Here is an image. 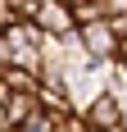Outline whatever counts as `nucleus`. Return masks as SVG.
Listing matches in <instances>:
<instances>
[{
  "instance_id": "1",
  "label": "nucleus",
  "mask_w": 127,
  "mask_h": 132,
  "mask_svg": "<svg viewBox=\"0 0 127 132\" xmlns=\"http://www.w3.org/2000/svg\"><path fill=\"white\" fill-rule=\"evenodd\" d=\"M5 37H9L14 46V64L32 68V73H41V55H46V32L37 27V18H18V23L5 27Z\"/></svg>"
},
{
  "instance_id": "2",
  "label": "nucleus",
  "mask_w": 127,
  "mask_h": 132,
  "mask_svg": "<svg viewBox=\"0 0 127 132\" xmlns=\"http://www.w3.org/2000/svg\"><path fill=\"white\" fill-rule=\"evenodd\" d=\"M118 41H123V37L114 32L109 18H91V23L77 27V46L86 50L91 64H114V59H118Z\"/></svg>"
},
{
  "instance_id": "3",
  "label": "nucleus",
  "mask_w": 127,
  "mask_h": 132,
  "mask_svg": "<svg viewBox=\"0 0 127 132\" xmlns=\"http://www.w3.org/2000/svg\"><path fill=\"white\" fill-rule=\"evenodd\" d=\"M82 114H86V123H91V128H104V132H114V128H123V114H127V105L118 100V91L100 87V91H95V96L86 100V105H82Z\"/></svg>"
},
{
  "instance_id": "4",
  "label": "nucleus",
  "mask_w": 127,
  "mask_h": 132,
  "mask_svg": "<svg viewBox=\"0 0 127 132\" xmlns=\"http://www.w3.org/2000/svg\"><path fill=\"white\" fill-rule=\"evenodd\" d=\"M32 18H37V27L46 32V37H55V41H63V37H77L73 5H63V0H41Z\"/></svg>"
},
{
  "instance_id": "5",
  "label": "nucleus",
  "mask_w": 127,
  "mask_h": 132,
  "mask_svg": "<svg viewBox=\"0 0 127 132\" xmlns=\"http://www.w3.org/2000/svg\"><path fill=\"white\" fill-rule=\"evenodd\" d=\"M37 105L46 109V114H55V119H59V114H68V109H73L68 82H63V78H41V82H37Z\"/></svg>"
},
{
  "instance_id": "6",
  "label": "nucleus",
  "mask_w": 127,
  "mask_h": 132,
  "mask_svg": "<svg viewBox=\"0 0 127 132\" xmlns=\"http://www.w3.org/2000/svg\"><path fill=\"white\" fill-rule=\"evenodd\" d=\"M37 91H9L5 96V114H9V128H18V123H27V114H37Z\"/></svg>"
},
{
  "instance_id": "7",
  "label": "nucleus",
  "mask_w": 127,
  "mask_h": 132,
  "mask_svg": "<svg viewBox=\"0 0 127 132\" xmlns=\"http://www.w3.org/2000/svg\"><path fill=\"white\" fill-rule=\"evenodd\" d=\"M91 123H86V114L82 109H68V114H59L55 119V132H86Z\"/></svg>"
},
{
  "instance_id": "8",
  "label": "nucleus",
  "mask_w": 127,
  "mask_h": 132,
  "mask_svg": "<svg viewBox=\"0 0 127 132\" xmlns=\"http://www.w3.org/2000/svg\"><path fill=\"white\" fill-rule=\"evenodd\" d=\"M18 132H55V114L37 109V114H27V123H18Z\"/></svg>"
},
{
  "instance_id": "9",
  "label": "nucleus",
  "mask_w": 127,
  "mask_h": 132,
  "mask_svg": "<svg viewBox=\"0 0 127 132\" xmlns=\"http://www.w3.org/2000/svg\"><path fill=\"white\" fill-rule=\"evenodd\" d=\"M68 5H73L77 27H82V23H91V18H100V5H95V0H68Z\"/></svg>"
},
{
  "instance_id": "10",
  "label": "nucleus",
  "mask_w": 127,
  "mask_h": 132,
  "mask_svg": "<svg viewBox=\"0 0 127 132\" xmlns=\"http://www.w3.org/2000/svg\"><path fill=\"white\" fill-rule=\"evenodd\" d=\"M114 64H118V68L127 73V41H118V59H114Z\"/></svg>"
},
{
  "instance_id": "11",
  "label": "nucleus",
  "mask_w": 127,
  "mask_h": 132,
  "mask_svg": "<svg viewBox=\"0 0 127 132\" xmlns=\"http://www.w3.org/2000/svg\"><path fill=\"white\" fill-rule=\"evenodd\" d=\"M9 128V114H5V100H0V132Z\"/></svg>"
},
{
  "instance_id": "12",
  "label": "nucleus",
  "mask_w": 127,
  "mask_h": 132,
  "mask_svg": "<svg viewBox=\"0 0 127 132\" xmlns=\"http://www.w3.org/2000/svg\"><path fill=\"white\" fill-rule=\"evenodd\" d=\"M86 132H104V128H86Z\"/></svg>"
},
{
  "instance_id": "13",
  "label": "nucleus",
  "mask_w": 127,
  "mask_h": 132,
  "mask_svg": "<svg viewBox=\"0 0 127 132\" xmlns=\"http://www.w3.org/2000/svg\"><path fill=\"white\" fill-rule=\"evenodd\" d=\"M5 132H18V128H5Z\"/></svg>"
}]
</instances>
